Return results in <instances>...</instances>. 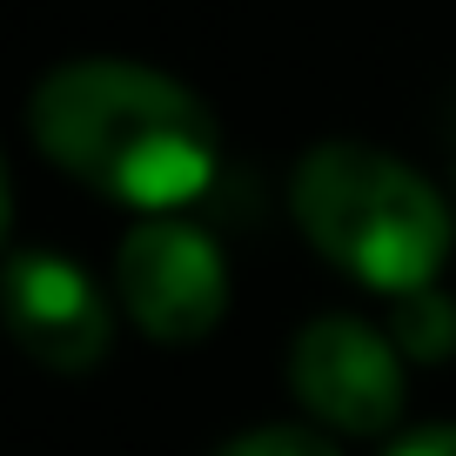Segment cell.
I'll return each mask as SVG.
<instances>
[{
    "mask_svg": "<svg viewBox=\"0 0 456 456\" xmlns=\"http://www.w3.org/2000/svg\"><path fill=\"white\" fill-rule=\"evenodd\" d=\"M28 128L54 168L128 208H182L215 182L222 134L182 81L134 61H68L28 101Z\"/></svg>",
    "mask_w": 456,
    "mask_h": 456,
    "instance_id": "cell-1",
    "label": "cell"
},
{
    "mask_svg": "<svg viewBox=\"0 0 456 456\" xmlns=\"http://www.w3.org/2000/svg\"><path fill=\"white\" fill-rule=\"evenodd\" d=\"M289 208L302 235L362 289L389 302L436 289V269L450 256V208L396 155L362 142L309 148L289 182Z\"/></svg>",
    "mask_w": 456,
    "mask_h": 456,
    "instance_id": "cell-2",
    "label": "cell"
},
{
    "mask_svg": "<svg viewBox=\"0 0 456 456\" xmlns=\"http://www.w3.org/2000/svg\"><path fill=\"white\" fill-rule=\"evenodd\" d=\"M114 296L148 342H201L228 309V262L201 228L155 215L121 235Z\"/></svg>",
    "mask_w": 456,
    "mask_h": 456,
    "instance_id": "cell-3",
    "label": "cell"
},
{
    "mask_svg": "<svg viewBox=\"0 0 456 456\" xmlns=\"http://www.w3.org/2000/svg\"><path fill=\"white\" fill-rule=\"evenodd\" d=\"M289 383L315 423L342 436H383L403 416V349L362 315H315L289 349Z\"/></svg>",
    "mask_w": 456,
    "mask_h": 456,
    "instance_id": "cell-4",
    "label": "cell"
},
{
    "mask_svg": "<svg viewBox=\"0 0 456 456\" xmlns=\"http://www.w3.org/2000/svg\"><path fill=\"white\" fill-rule=\"evenodd\" d=\"M7 322H14L20 349L61 376H87L114 342L108 296L94 289V275L47 248L7 256Z\"/></svg>",
    "mask_w": 456,
    "mask_h": 456,
    "instance_id": "cell-5",
    "label": "cell"
},
{
    "mask_svg": "<svg viewBox=\"0 0 456 456\" xmlns=\"http://www.w3.org/2000/svg\"><path fill=\"white\" fill-rule=\"evenodd\" d=\"M389 342H396L410 362H443L456 349V302L443 289H416V296L396 302L389 315Z\"/></svg>",
    "mask_w": 456,
    "mask_h": 456,
    "instance_id": "cell-6",
    "label": "cell"
},
{
    "mask_svg": "<svg viewBox=\"0 0 456 456\" xmlns=\"http://www.w3.org/2000/svg\"><path fill=\"white\" fill-rule=\"evenodd\" d=\"M215 456H336V443H329L322 429H302V423H262V429H248V436L222 443Z\"/></svg>",
    "mask_w": 456,
    "mask_h": 456,
    "instance_id": "cell-7",
    "label": "cell"
},
{
    "mask_svg": "<svg viewBox=\"0 0 456 456\" xmlns=\"http://www.w3.org/2000/svg\"><path fill=\"white\" fill-rule=\"evenodd\" d=\"M389 456H456V423H436V429H416V436H403Z\"/></svg>",
    "mask_w": 456,
    "mask_h": 456,
    "instance_id": "cell-8",
    "label": "cell"
}]
</instances>
